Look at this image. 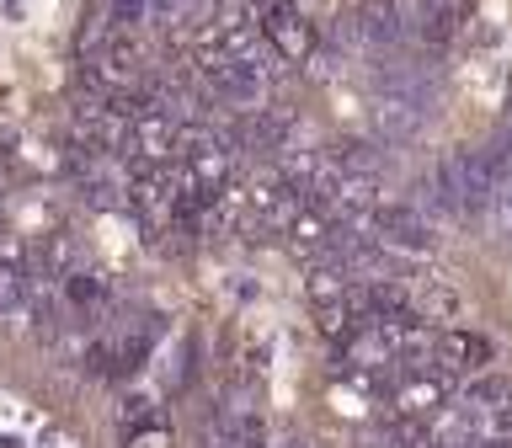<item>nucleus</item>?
<instances>
[{
	"label": "nucleus",
	"instance_id": "nucleus-1",
	"mask_svg": "<svg viewBox=\"0 0 512 448\" xmlns=\"http://www.w3.org/2000/svg\"><path fill=\"white\" fill-rule=\"evenodd\" d=\"M0 448H75L43 411L0 395Z\"/></svg>",
	"mask_w": 512,
	"mask_h": 448
}]
</instances>
